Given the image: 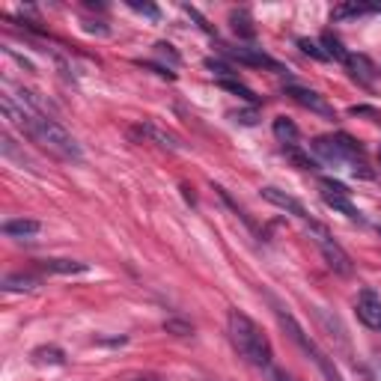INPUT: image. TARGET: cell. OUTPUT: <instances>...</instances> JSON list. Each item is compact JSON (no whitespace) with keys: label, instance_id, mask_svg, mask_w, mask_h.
I'll return each instance as SVG.
<instances>
[{"label":"cell","instance_id":"obj_5","mask_svg":"<svg viewBox=\"0 0 381 381\" xmlns=\"http://www.w3.org/2000/svg\"><path fill=\"white\" fill-rule=\"evenodd\" d=\"M262 200H268L271 206H277V209H283V212L295 214L298 221H304L307 226L313 224V217H310L307 209L301 206V200H295L292 194H286V190H280V188H274V185H265V188H262Z\"/></svg>","mask_w":381,"mask_h":381},{"label":"cell","instance_id":"obj_13","mask_svg":"<svg viewBox=\"0 0 381 381\" xmlns=\"http://www.w3.org/2000/svg\"><path fill=\"white\" fill-rule=\"evenodd\" d=\"M140 134H146V138H152L158 146H167V149H173V152H179L182 149V143L173 138V134H167V131H161L158 126H152V122H143V126L138 128Z\"/></svg>","mask_w":381,"mask_h":381},{"label":"cell","instance_id":"obj_4","mask_svg":"<svg viewBox=\"0 0 381 381\" xmlns=\"http://www.w3.org/2000/svg\"><path fill=\"white\" fill-rule=\"evenodd\" d=\"M313 152L322 155L331 164H355L361 161V146L349 138V134H334V138H316L313 140Z\"/></svg>","mask_w":381,"mask_h":381},{"label":"cell","instance_id":"obj_20","mask_svg":"<svg viewBox=\"0 0 381 381\" xmlns=\"http://www.w3.org/2000/svg\"><path fill=\"white\" fill-rule=\"evenodd\" d=\"M206 69L217 78V80H236V72L229 69L224 60H214V57H206Z\"/></svg>","mask_w":381,"mask_h":381},{"label":"cell","instance_id":"obj_31","mask_svg":"<svg viewBox=\"0 0 381 381\" xmlns=\"http://www.w3.org/2000/svg\"><path fill=\"white\" fill-rule=\"evenodd\" d=\"M378 233H381V226H378Z\"/></svg>","mask_w":381,"mask_h":381},{"label":"cell","instance_id":"obj_12","mask_svg":"<svg viewBox=\"0 0 381 381\" xmlns=\"http://www.w3.org/2000/svg\"><path fill=\"white\" fill-rule=\"evenodd\" d=\"M274 138L289 149V146H298V138H301V131H298V126L292 119H286V116H277L274 119Z\"/></svg>","mask_w":381,"mask_h":381},{"label":"cell","instance_id":"obj_25","mask_svg":"<svg viewBox=\"0 0 381 381\" xmlns=\"http://www.w3.org/2000/svg\"><path fill=\"white\" fill-rule=\"evenodd\" d=\"M322 188H325V194H343V197H349V194H351V190H349L343 182L328 179V176H325V179H322Z\"/></svg>","mask_w":381,"mask_h":381},{"label":"cell","instance_id":"obj_10","mask_svg":"<svg viewBox=\"0 0 381 381\" xmlns=\"http://www.w3.org/2000/svg\"><path fill=\"white\" fill-rule=\"evenodd\" d=\"M42 268L48 274H87L90 265L78 260H42Z\"/></svg>","mask_w":381,"mask_h":381},{"label":"cell","instance_id":"obj_9","mask_svg":"<svg viewBox=\"0 0 381 381\" xmlns=\"http://www.w3.org/2000/svg\"><path fill=\"white\" fill-rule=\"evenodd\" d=\"M39 221H33V217H16V221H6L4 224V236L9 238H33L39 233Z\"/></svg>","mask_w":381,"mask_h":381},{"label":"cell","instance_id":"obj_18","mask_svg":"<svg viewBox=\"0 0 381 381\" xmlns=\"http://www.w3.org/2000/svg\"><path fill=\"white\" fill-rule=\"evenodd\" d=\"M322 45H325V54H328V57H334V60H339V63H349L351 54L343 48V42H339L337 36L325 33V36H322Z\"/></svg>","mask_w":381,"mask_h":381},{"label":"cell","instance_id":"obj_23","mask_svg":"<svg viewBox=\"0 0 381 381\" xmlns=\"http://www.w3.org/2000/svg\"><path fill=\"white\" fill-rule=\"evenodd\" d=\"M298 48H301L307 57H313V60H328V54L319 48V42H313V39H298Z\"/></svg>","mask_w":381,"mask_h":381},{"label":"cell","instance_id":"obj_21","mask_svg":"<svg viewBox=\"0 0 381 381\" xmlns=\"http://www.w3.org/2000/svg\"><path fill=\"white\" fill-rule=\"evenodd\" d=\"M286 155H289V158H292V161H295V164L301 167V170H319V164H316V161H313L310 155H304V152H301V149H298V146H289V149H286Z\"/></svg>","mask_w":381,"mask_h":381},{"label":"cell","instance_id":"obj_3","mask_svg":"<svg viewBox=\"0 0 381 381\" xmlns=\"http://www.w3.org/2000/svg\"><path fill=\"white\" fill-rule=\"evenodd\" d=\"M307 229L313 233V241L319 244V250H322V256H325V262H328V268L334 271V274H343V277H351V274H355V262H351V256L331 238L328 229H325L319 221H313Z\"/></svg>","mask_w":381,"mask_h":381},{"label":"cell","instance_id":"obj_27","mask_svg":"<svg viewBox=\"0 0 381 381\" xmlns=\"http://www.w3.org/2000/svg\"><path fill=\"white\" fill-rule=\"evenodd\" d=\"M185 12H188V16H190V18H194V21L200 24V30H206V33H214V30H212V27H209V21H206V18H202V16H200V12H197L194 6H185Z\"/></svg>","mask_w":381,"mask_h":381},{"label":"cell","instance_id":"obj_7","mask_svg":"<svg viewBox=\"0 0 381 381\" xmlns=\"http://www.w3.org/2000/svg\"><path fill=\"white\" fill-rule=\"evenodd\" d=\"M358 319L373 331H381V295H375L373 289H363L361 298H358Z\"/></svg>","mask_w":381,"mask_h":381},{"label":"cell","instance_id":"obj_14","mask_svg":"<svg viewBox=\"0 0 381 381\" xmlns=\"http://www.w3.org/2000/svg\"><path fill=\"white\" fill-rule=\"evenodd\" d=\"M36 277L33 274H6L4 277V292H30V289H36Z\"/></svg>","mask_w":381,"mask_h":381},{"label":"cell","instance_id":"obj_2","mask_svg":"<svg viewBox=\"0 0 381 381\" xmlns=\"http://www.w3.org/2000/svg\"><path fill=\"white\" fill-rule=\"evenodd\" d=\"M274 316H277V322H280V328L286 331V337H289L292 343H295L298 349H301V351H304V355H307L313 363L319 366V373H322L325 378H328V381H343V375H339V370L334 366V361H331V358L325 355V351L316 346V339H310V334H304V328L295 322L292 313H286V310H283L277 301H274Z\"/></svg>","mask_w":381,"mask_h":381},{"label":"cell","instance_id":"obj_16","mask_svg":"<svg viewBox=\"0 0 381 381\" xmlns=\"http://www.w3.org/2000/svg\"><path fill=\"white\" fill-rule=\"evenodd\" d=\"M229 24H233V30H236V36H241V39H253V21H250V16H248V9H238V12H233L229 16Z\"/></svg>","mask_w":381,"mask_h":381},{"label":"cell","instance_id":"obj_26","mask_svg":"<svg viewBox=\"0 0 381 381\" xmlns=\"http://www.w3.org/2000/svg\"><path fill=\"white\" fill-rule=\"evenodd\" d=\"M155 51L161 54V57H167L173 66H179V54L173 51V45H167V42H158V45H155Z\"/></svg>","mask_w":381,"mask_h":381},{"label":"cell","instance_id":"obj_19","mask_svg":"<svg viewBox=\"0 0 381 381\" xmlns=\"http://www.w3.org/2000/svg\"><path fill=\"white\" fill-rule=\"evenodd\" d=\"M33 361L36 363H54V366H60L66 361V355H63V349H57V346H42V349L33 351Z\"/></svg>","mask_w":381,"mask_h":381},{"label":"cell","instance_id":"obj_28","mask_svg":"<svg viewBox=\"0 0 381 381\" xmlns=\"http://www.w3.org/2000/svg\"><path fill=\"white\" fill-rule=\"evenodd\" d=\"M236 122H241V126H256V111H244V114H233Z\"/></svg>","mask_w":381,"mask_h":381},{"label":"cell","instance_id":"obj_30","mask_svg":"<svg viewBox=\"0 0 381 381\" xmlns=\"http://www.w3.org/2000/svg\"><path fill=\"white\" fill-rule=\"evenodd\" d=\"M378 158H381V149H378Z\"/></svg>","mask_w":381,"mask_h":381},{"label":"cell","instance_id":"obj_8","mask_svg":"<svg viewBox=\"0 0 381 381\" xmlns=\"http://www.w3.org/2000/svg\"><path fill=\"white\" fill-rule=\"evenodd\" d=\"M286 95L289 99H295L298 104H304V107H310L313 114H322V116H334V107L322 99V95L316 92V90H307V87H298V84H289L286 87Z\"/></svg>","mask_w":381,"mask_h":381},{"label":"cell","instance_id":"obj_24","mask_svg":"<svg viewBox=\"0 0 381 381\" xmlns=\"http://www.w3.org/2000/svg\"><path fill=\"white\" fill-rule=\"evenodd\" d=\"M134 12H140V16H146V18H152V21H158L161 18V12H158V6H152V4H138V0H131L128 4Z\"/></svg>","mask_w":381,"mask_h":381},{"label":"cell","instance_id":"obj_15","mask_svg":"<svg viewBox=\"0 0 381 381\" xmlns=\"http://www.w3.org/2000/svg\"><path fill=\"white\" fill-rule=\"evenodd\" d=\"M349 69H351V75L361 80V84H373V80H375V69H373V63L366 57H349Z\"/></svg>","mask_w":381,"mask_h":381},{"label":"cell","instance_id":"obj_22","mask_svg":"<svg viewBox=\"0 0 381 381\" xmlns=\"http://www.w3.org/2000/svg\"><path fill=\"white\" fill-rule=\"evenodd\" d=\"M164 331L167 334H176V337H190V334H194V325H188L182 319H167L164 322Z\"/></svg>","mask_w":381,"mask_h":381},{"label":"cell","instance_id":"obj_17","mask_svg":"<svg viewBox=\"0 0 381 381\" xmlns=\"http://www.w3.org/2000/svg\"><path fill=\"white\" fill-rule=\"evenodd\" d=\"M217 84H221V90L238 95L241 102H248V104H260V99H256V92H253L250 87H244L241 80H217Z\"/></svg>","mask_w":381,"mask_h":381},{"label":"cell","instance_id":"obj_29","mask_svg":"<svg viewBox=\"0 0 381 381\" xmlns=\"http://www.w3.org/2000/svg\"><path fill=\"white\" fill-rule=\"evenodd\" d=\"M271 381H295L292 375H286L283 370H271Z\"/></svg>","mask_w":381,"mask_h":381},{"label":"cell","instance_id":"obj_1","mask_svg":"<svg viewBox=\"0 0 381 381\" xmlns=\"http://www.w3.org/2000/svg\"><path fill=\"white\" fill-rule=\"evenodd\" d=\"M229 339L238 355L248 361L250 366H260V370H271V361H274V351L265 331L256 325L250 316H244L241 310H229Z\"/></svg>","mask_w":381,"mask_h":381},{"label":"cell","instance_id":"obj_6","mask_svg":"<svg viewBox=\"0 0 381 381\" xmlns=\"http://www.w3.org/2000/svg\"><path fill=\"white\" fill-rule=\"evenodd\" d=\"M229 57L244 63V66H256V69H271V72H277V75H286L283 66L277 60H271L262 48H244V45H238V48H229Z\"/></svg>","mask_w":381,"mask_h":381},{"label":"cell","instance_id":"obj_11","mask_svg":"<svg viewBox=\"0 0 381 381\" xmlns=\"http://www.w3.org/2000/svg\"><path fill=\"white\" fill-rule=\"evenodd\" d=\"M322 200L328 202V206H331L334 212L346 214L349 221H358V224H363V214H361V209H358V206H351L349 197H343V194H322Z\"/></svg>","mask_w":381,"mask_h":381}]
</instances>
